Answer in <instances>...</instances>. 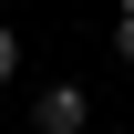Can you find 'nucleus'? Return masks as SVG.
I'll return each mask as SVG.
<instances>
[{"mask_svg":"<svg viewBox=\"0 0 134 134\" xmlns=\"http://www.w3.org/2000/svg\"><path fill=\"white\" fill-rule=\"evenodd\" d=\"M10 72H21V31L0 21V83H10Z\"/></svg>","mask_w":134,"mask_h":134,"instance_id":"f03ea898","label":"nucleus"},{"mask_svg":"<svg viewBox=\"0 0 134 134\" xmlns=\"http://www.w3.org/2000/svg\"><path fill=\"white\" fill-rule=\"evenodd\" d=\"M124 21H134V0H124Z\"/></svg>","mask_w":134,"mask_h":134,"instance_id":"20e7f679","label":"nucleus"},{"mask_svg":"<svg viewBox=\"0 0 134 134\" xmlns=\"http://www.w3.org/2000/svg\"><path fill=\"white\" fill-rule=\"evenodd\" d=\"M114 52H124V62H134V21H114Z\"/></svg>","mask_w":134,"mask_h":134,"instance_id":"7ed1b4c3","label":"nucleus"},{"mask_svg":"<svg viewBox=\"0 0 134 134\" xmlns=\"http://www.w3.org/2000/svg\"><path fill=\"white\" fill-rule=\"evenodd\" d=\"M31 114H41V134H83V124H93V103H83V83H52Z\"/></svg>","mask_w":134,"mask_h":134,"instance_id":"f257e3e1","label":"nucleus"}]
</instances>
